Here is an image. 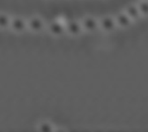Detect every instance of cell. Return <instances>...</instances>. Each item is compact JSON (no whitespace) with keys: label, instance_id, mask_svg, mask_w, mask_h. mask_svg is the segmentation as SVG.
Returning a JSON list of instances; mask_svg holds the SVG:
<instances>
[{"label":"cell","instance_id":"cell-1","mask_svg":"<svg viewBox=\"0 0 148 132\" xmlns=\"http://www.w3.org/2000/svg\"><path fill=\"white\" fill-rule=\"evenodd\" d=\"M66 34L72 38H78L83 34V28L81 25V21L76 19H70L65 23Z\"/></svg>","mask_w":148,"mask_h":132},{"label":"cell","instance_id":"cell-2","mask_svg":"<svg viewBox=\"0 0 148 132\" xmlns=\"http://www.w3.org/2000/svg\"><path fill=\"white\" fill-rule=\"evenodd\" d=\"M9 29L11 32L17 35H21L25 31H27V21L23 16H13L11 17Z\"/></svg>","mask_w":148,"mask_h":132},{"label":"cell","instance_id":"cell-3","mask_svg":"<svg viewBox=\"0 0 148 132\" xmlns=\"http://www.w3.org/2000/svg\"><path fill=\"white\" fill-rule=\"evenodd\" d=\"M46 25L45 21L39 15H34L27 19V30L34 34H41L46 29Z\"/></svg>","mask_w":148,"mask_h":132},{"label":"cell","instance_id":"cell-4","mask_svg":"<svg viewBox=\"0 0 148 132\" xmlns=\"http://www.w3.org/2000/svg\"><path fill=\"white\" fill-rule=\"evenodd\" d=\"M47 28H48V31H49L50 35L53 36V37H55V38L63 37V36L66 34L65 23L58 21V19L51 21L47 25Z\"/></svg>","mask_w":148,"mask_h":132},{"label":"cell","instance_id":"cell-5","mask_svg":"<svg viewBox=\"0 0 148 132\" xmlns=\"http://www.w3.org/2000/svg\"><path fill=\"white\" fill-rule=\"evenodd\" d=\"M81 25H82L83 31L92 34L99 29V19H97L92 15H86L81 21Z\"/></svg>","mask_w":148,"mask_h":132},{"label":"cell","instance_id":"cell-6","mask_svg":"<svg viewBox=\"0 0 148 132\" xmlns=\"http://www.w3.org/2000/svg\"><path fill=\"white\" fill-rule=\"evenodd\" d=\"M99 29L107 34H111L117 29L115 16L112 15H106L99 19Z\"/></svg>","mask_w":148,"mask_h":132},{"label":"cell","instance_id":"cell-7","mask_svg":"<svg viewBox=\"0 0 148 132\" xmlns=\"http://www.w3.org/2000/svg\"><path fill=\"white\" fill-rule=\"evenodd\" d=\"M115 21H116L117 28H120L122 30L129 29L132 25V23H133V21L126 14L125 11H121V12L117 13L115 15Z\"/></svg>","mask_w":148,"mask_h":132},{"label":"cell","instance_id":"cell-8","mask_svg":"<svg viewBox=\"0 0 148 132\" xmlns=\"http://www.w3.org/2000/svg\"><path fill=\"white\" fill-rule=\"evenodd\" d=\"M124 11H125L126 14L133 21V23L138 21V19L141 17V14H140V11H139V8H138L137 4H134V3L128 4L127 6L125 7V10Z\"/></svg>","mask_w":148,"mask_h":132},{"label":"cell","instance_id":"cell-9","mask_svg":"<svg viewBox=\"0 0 148 132\" xmlns=\"http://www.w3.org/2000/svg\"><path fill=\"white\" fill-rule=\"evenodd\" d=\"M11 21V16L5 12H0V30L9 29Z\"/></svg>","mask_w":148,"mask_h":132},{"label":"cell","instance_id":"cell-10","mask_svg":"<svg viewBox=\"0 0 148 132\" xmlns=\"http://www.w3.org/2000/svg\"><path fill=\"white\" fill-rule=\"evenodd\" d=\"M137 6L139 8L141 17L148 16V0H140L137 3Z\"/></svg>","mask_w":148,"mask_h":132},{"label":"cell","instance_id":"cell-11","mask_svg":"<svg viewBox=\"0 0 148 132\" xmlns=\"http://www.w3.org/2000/svg\"><path fill=\"white\" fill-rule=\"evenodd\" d=\"M38 131L39 132H53L54 126L51 122L43 121L38 125Z\"/></svg>","mask_w":148,"mask_h":132}]
</instances>
